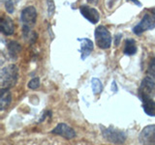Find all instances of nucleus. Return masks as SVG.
Here are the masks:
<instances>
[{"mask_svg":"<svg viewBox=\"0 0 155 145\" xmlns=\"http://www.w3.org/2000/svg\"><path fill=\"white\" fill-rule=\"evenodd\" d=\"M7 47H8V53H9L10 58H11L12 60H17L19 52L21 50V45H19L18 42L12 41L8 44Z\"/></svg>","mask_w":155,"mask_h":145,"instance_id":"13","label":"nucleus"},{"mask_svg":"<svg viewBox=\"0 0 155 145\" xmlns=\"http://www.w3.org/2000/svg\"><path fill=\"white\" fill-rule=\"evenodd\" d=\"M120 38H121V35H117V39H116V37H115V46H118L119 45Z\"/></svg>","mask_w":155,"mask_h":145,"instance_id":"23","label":"nucleus"},{"mask_svg":"<svg viewBox=\"0 0 155 145\" xmlns=\"http://www.w3.org/2000/svg\"><path fill=\"white\" fill-rule=\"evenodd\" d=\"M147 75L149 77H151L152 79L155 80V57L152 58L149 62L147 68Z\"/></svg>","mask_w":155,"mask_h":145,"instance_id":"17","label":"nucleus"},{"mask_svg":"<svg viewBox=\"0 0 155 145\" xmlns=\"http://www.w3.org/2000/svg\"><path fill=\"white\" fill-rule=\"evenodd\" d=\"M95 41L97 46L103 50H107L110 47L111 36L105 26L100 25L95 29Z\"/></svg>","mask_w":155,"mask_h":145,"instance_id":"4","label":"nucleus"},{"mask_svg":"<svg viewBox=\"0 0 155 145\" xmlns=\"http://www.w3.org/2000/svg\"><path fill=\"white\" fill-rule=\"evenodd\" d=\"M39 86H40V79H39V77H34V79H32L28 82V88H30V89L35 90L39 88Z\"/></svg>","mask_w":155,"mask_h":145,"instance_id":"19","label":"nucleus"},{"mask_svg":"<svg viewBox=\"0 0 155 145\" xmlns=\"http://www.w3.org/2000/svg\"><path fill=\"white\" fill-rule=\"evenodd\" d=\"M155 80L147 76L143 79L139 88V98L142 102L152 99L155 95Z\"/></svg>","mask_w":155,"mask_h":145,"instance_id":"2","label":"nucleus"},{"mask_svg":"<svg viewBox=\"0 0 155 145\" xmlns=\"http://www.w3.org/2000/svg\"><path fill=\"white\" fill-rule=\"evenodd\" d=\"M51 134H58V135H60V137H64L66 139H73L76 137L75 130L64 123L58 124L56 127L51 130Z\"/></svg>","mask_w":155,"mask_h":145,"instance_id":"8","label":"nucleus"},{"mask_svg":"<svg viewBox=\"0 0 155 145\" xmlns=\"http://www.w3.org/2000/svg\"><path fill=\"white\" fill-rule=\"evenodd\" d=\"M136 52H137V45H136L135 40H133V39H127L125 41L123 53L126 55H134Z\"/></svg>","mask_w":155,"mask_h":145,"instance_id":"14","label":"nucleus"},{"mask_svg":"<svg viewBox=\"0 0 155 145\" xmlns=\"http://www.w3.org/2000/svg\"><path fill=\"white\" fill-rule=\"evenodd\" d=\"M128 1H131V2H133V3H135L137 6H139V7H140L142 6V3H140L139 0H128Z\"/></svg>","mask_w":155,"mask_h":145,"instance_id":"21","label":"nucleus"},{"mask_svg":"<svg viewBox=\"0 0 155 145\" xmlns=\"http://www.w3.org/2000/svg\"><path fill=\"white\" fill-rule=\"evenodd\" d=\"M0 30L4 35H12L15 32V24L12 21L11 18L2 16L0 19Z\"/></svg>","mask_w":155,"mask_h":145,"instance_id":"10","label":"nucleus"},{"mask_svg":"<svg viewBox=\"0 0 155 145\" xmlns=\"http://www.w3.org/2000/svg\"><path fill=\"white\" fill-rule=\"evenodd\" d=\"M47 4H48V16L51 17L53 13H54V2L53 0H47Z\"/></svg>","mask_w":155,"mask_h":145,"instance_id":"20","label":"nucleus"},{"mask_svg":"<svg viewBox=\"0 0 155 145\" xmlns=\"http://www.w3.org/2000/svg\"><path fill=\"white\" fill-rule=\"evenodd\" d=\"M143 108L144 112L149 116H155V102L149 99L143 102Z\"/></svg>","mask_w":155,"mask_h":145,"instance_id":"15","label":"nucleus"},{"mask_svg":"<svg viewBox=\"0 0 155 145\" xmlns=\"http://www.w3.org/2000/svg\"><path fill=\"white\" fill-rule=\"evenodd\" d=\"M80 11H81V14L84 16L87 21L91 23H97L99 21L100 19V14L98 13L96 9L92 8V7H89L87 6V5H84V6H81L80 8Z\"/></svg>","mask_w":155,"mask_h":145,"instance_id":"9","label":"nucleus"},{"mask_svg":"<svg viewBox=\"0 0 155 145\" xmlns=\"http://www.w3.org/2000/svg\"><path fill=\"white\" fill-rule=\"evenodd\" d=\"M151 12H152V14H154V17H155V9H151Z\"/></svg>","mask_w":155,"mask_h":145,"instance_id":"25","label":"nucleus"},{"mask_svg":"<svg viewBox=\"0 0 155 145\" xmlns=\"http://www.w3.org/2000/svg\"><path fill=\"white\" fill-rule=\"evenodd\" d=\"M87 2L91 3V4H96L97 2H98V0H87Z\"/></svg>","mask_w":155,"mask_h":145,"instance_id":"24","label":"nucleus"},{"mask_svg":"<svg viewBox=\"0 0 155 145\" xmlns=\"http://www.w3.org/2000/svg\"><path fill=\"white\" fill-rule=\"evenodd\" d=\"M12 96L9 88H1V95H0V109L4 110L11 104Z\"/></svg>","mask_w":155,"mask_h":145,"instance_id":"12","label":"nucleus"},{"mask_svg":"<svg viewBox=\"0 0 155 145\" xmlns=\"http://www.w3.org/2000/svg\"><path fill=\"white\" fill-rule=\"evenodd\" d=\"M91 87H92V91H93V93L95 95H98L100 94L102 90H103V84H102V82L100 79H96V77H94V79H92L91 80Z\"/></svg>","mask_w":155,"mask_h":145,"instance_id":"16","label":"nucleus"},{"mask_svg":"<svg viewBox=\"0 0 155 145\" xmlns=\"http://www.w3.org/2000/svg\"><path fill=\"white\" fill-rule=\"evenodd\" d=\"M21 18L22 23L25 24V25H28V26L34 25L36 22V18H37L36 9L32 6H29V7H26L25 9H23L21 12Z\"/></svg>","mask_w":155,"mask_h":145,"instance_id":"6","label":"nucleus"},{"mask_svg":"<svg viewBox=\"0 0 155 145\" xmlns=\"http://www.w3.org/2000/svg\"><path fill=\"white\" fill-rule=\"evenodd\" d=\"M155 28V17L154 14H145L143 18H142V21L139 24H137L133 28V32L137 35L143 33L147 30H150V29Z\"/></svg>","mask_w":155,"mask_h":145,"instance_id":"5","label":"nucleus"},{"mask_svg":"<svg viewBox=\"0 0 155 145\" xmlns=\"http://www.w3.org/2000/svg\"><path fill=\"white\" fill-rule=\"evenodd\" d=\"M2 3L4 4L5 9L7 10V12L9 14H13L14 13V3H13V0H1Z\"/></svg>","mask_w":155,"mask_h":145,"instance_id":"18","label":"nucleus"},{"mask_svg":"<svg viewBox=\"0 0 155 145\" xmlns=\"http://www.w3.org/2000/svg\"><path fill=\"white\" fill-rule=\"evenodd\" d=\"M139 139L143 144H155V125L145 127L140 133Z\"/></svg>","mask_w":155,"mask_h":145,"instance_id":"7","label":"nucleus"},{"mask_svg":"<svg viewBox=\"0 0 155 145\" xmlns=\"http://www.w3.org/2000/svg\"><path fill=\"white\" fill-rule=\"evenodd\" d=\"M81 42V57L82 60L88 56L93 50V42L89 39H79Z\"/></svg>","mask_w":155,"mask_h":145,"instance_id":"11","label":"nucleus"},{"mask_svg":"<svg viewBox=\"0 0 155 145\" xmlns=\"http://www.w3.org/2000/svg\"><path fill=\"white\" fill-rule=\"evenodd\" d=\"M111 90H113L114 92H116V91H117V86H116V84H115V82H114V81L113 82V84H111Z\"/></svg>","mask_w":155,"mask_h":145,"instance_id":"22","label":"nucleus"},{"mask_svg":"<svg viewBox=\"0 0 155 145\" xmlns=\"http://www.w3.org/2000/svg\"><path fill=\"white\" fill-rule=\"evenodd\" d=\"M102 134L107 141L114 144H122L126 140V134L122 130L115 128H105L101 127Z\"/></svg>","mask_w":155,"mask_h":145,"instance_id":"3","label":"nucleus"},{"mask_svg":"<svg viewBox=\"0 0 155 145\" xmlns=\"http://www.w3.org/2000/svg\"><path fill=\"white\" fill-rule=\"evenodd\" d=\"M18 79V69L16 65L11 64L4 67L0 72V84L1 88H11L15 86Z\"/></svg>","mask_w":155,"mask_h":145,"instance_id":"1","label":"nucleus"}]
</instances>
